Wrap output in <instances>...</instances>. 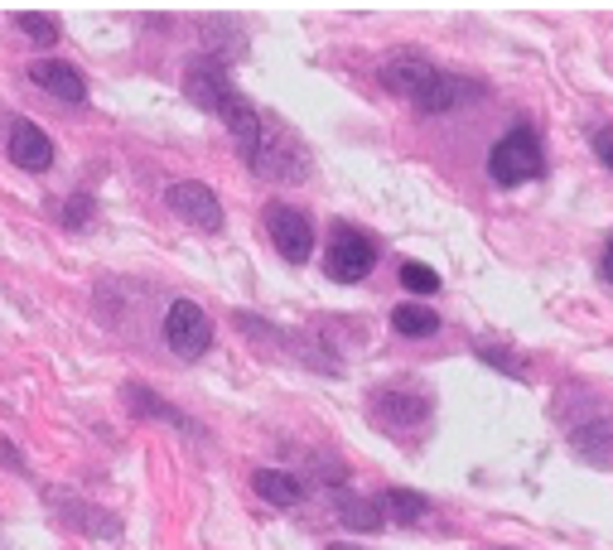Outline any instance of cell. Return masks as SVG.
I'll return each instance as SVG.
<instances>
[{
    "instance_id": "9c48e42d",
    "label": "cell",
    "mask_w": 613,
    "mask_h": 550,
    "mask_svg": "<svg viewBox=\"0 0 613 550\" xmlns=\"http://www.w3.org/2000/svg\"><path fill=\"white\" fill-rule=\"evenodd\" d=\"M435 77H439V69L425 59V53H396V59L382 63V87L396 92V97H406V102H420Z\"/></svg>"
},
{
    "instance_id": "30bf717a",
    "label": "cell",
    "mask_w": 613,
    "mask_h": 550,
    "mask_svg": "<svg viewBox=\"0 0 613 550\" xmlns=\"http://www.w3.org/2000/svg\"><path fill=\"white\" fill-rule=\"evenodd\" d=\"M6 155H10V165L44 174L53 165V141L44 136V126H34V121H15L6 136Z\"/></svg>"
},
{
    "instance_id": "277c9868",
    "label": "cell",
    "mask_w": 613,
    "mask_h": 550,
    "mask_svg": "<svg viewBox=\"0 0 613 550\" xmlns=\"http://www.w3.org/2000/svg\"><path fill=\"white\" fill-rule=\"evenodd\" d=\"M247 169H257L261 179H310V155H304V145L290 136L285 126H276L271 116H266V141H261V151L257 159H251Z\"/></svg>"
},
{
    "instance_id": "7c38bea8",
    "label": "cell",
    "mask_w": 613,
    "mask_h": 550,
    "mask_svg": "<svg viewBox=\"0 0 613 550\" xmlns=\"http://www.w3.org/2000/svg\"><path fill=\"white\" fill-rule=\"evenodd\" d=\"M30 83L34 87H44L49 97H59V102H87V83H83V73L73 69V63H63V59H44V63H30Z\"/></svg>"
},
{
    "instance_id": "2e32d148",
    "label": "cell",
    "mask_w": 613,
    "mask_h": 550,
    "mask_svg": "<svg viewBox=\"0 0 613 550\" xmlns=\"http://www.w3.org/2000/svg\"><path fill=\"white\" fill-rule=\"evenodd\" d=\"M392 329L402 333V339H435L439 314L430 310V304H420V300H406V304H396V310H392Z\"/></svg>"
},
{
    "instance_id": "6da1fadb",
    "label": "cell",
    "mask_w": 613,
    "mask_h": 550,
    "mask_svg": "<svg viewBox=\"0 0 613 550\" xmlns=\"http://www.w3.org/2000/svg\"><path fill=\"white\" fill-rule=\"evenodd\" d=\"M541 169H546V155H541V136L531 126H512L508 136L488 151V179L502 184V189L537 179Z\"/></svg>"
},
{
    "instance_id": "8fae6325",
    "label": "cell",
    "mask_w": 613,
    "mask_h": 550,
    "mask_svg": "<svg viewBox=\"0 0 613 550\" xmlns=\"http://www.w3.org/2000/svg\"><path fill=\"white\" fill-rule=\"evenodd\" d=\"M126 406L131 411H136L141 415V421H165V425H175V430H184V435H198V439H208V430H204V425H198L194 421V415H184V411H175V406H169V401L165 396H155V392H145V386L141 382H126Z\"/></svg>"
},
{
    "instance_id": "d6986e66",
    "label": "cell",
    "mask_w": 613,
    "mask_h": 550,
    "mask_svg": "<svg viewBox=\"0 0 613 550\" xmlns=\"http://www.w3.org/2000/svg\"><path fill=\"white\" fill-rule=\"evenodd\" d=\"M15 24H20V34H30L34 39V44L39 49H53V44H59V20H53V15H34V10H24V15H15Z\"/></svg>"
},
{
    "instance_id": "9a60e30c",
    "label": "cell",
    "mask_w": 613,
    "mask_h": 550,
    "mask_svg": "<svg viewBox=\"0 0 613 550\" xmlns=\"http://www.w3.org/2000/svg\"><path fill=\"white\" fill-rule=\"evenodd\" d=\"M469 92H484L478 83H469V77H455V73H439L435 83H430V92L416 102V112H425V116H439V112H449V106H459Z\"/></svg>"
},
{
    "instance_id": "ba28073f",
    "label": "cell",
    "mask_w": 613,
    "mask_h": 550,
    "mask_svg": "<svg viewBox=\"0 0 613 550\" xmlns=\"http://www.w3.org/2000/svg\"><path fill=\"white\" fill-rule=\"evenodd\" d=\"M44 502H49V512L59 517L63 527H77V531L97 536V541H106V536H122V527H116V517L106 512V507H92V502L73 498V492H63V488H44Z\"/></svg>"
},
{
    "instance_id": "603a6c76",
    "label": "cell",
    "mask_w": 613,
    "mask_h": 550,
    "mask_svg": "<svg viewBox=\"0 0 613 550\" xmlns=\"http://www.w3.org/2000/svg\"><path fill=\"white\" fill-rule=\"evenodd\" d=\"M594 155L613 169V131H599V136H594Z\"/></svg>"
},
{
    "instance_id": "ffe728a7",
    "label": "cell",
    "mask_w": 613,
    "mask_h": 550,
    "mask_svg": "<svg viewBox=\"0 0 613 550\" xmlns=\"http://www.w3.org/2000/svg\"><path fill=\"white\" fill-rule=\"evenodd\" d=\"M402 286L420 300V294H435V290H439V276L430 271V266H420V261H406V266H402Z\"/></svg>"
},
{
    "instance_id": "7402d4cb",
    "label": "cell",
    "mask_w": 613,
    "mask_h": 550,
    "mask_svg": "<svg viewBox=\"0 0 613 550\" xmlns=\"http://www.w3.org/2000/svg\"><path fill=\"white\" fill-rule=\"evenodd\" d=\"M87 218H92V198L83 194V198H69V208H63V222L69 227H87Z\"/></svg>"
},
{
    "instance_id": "44dd1931",
    "label": "cell",
    "mask_w": 613,
    "mask_h": 550,
    "mask_svg": "<svg viewBox=\"0 0 613 550\" xmlns=\"http://www.w3.org/2000/svg\"><path fill=\"white\" fill-rule=\"evenodd\" d=\"M474 353L488 362V367H498V372H508V377H522V362H517L508 347H498V343H488V339H478L474 343Z\"/></svg>"
},
{
    "instance_id": "5bb4252c",
    "label": "cell",
    "mask_w": 613,
    "mask_h": 550,
    "mask_svg": "<svg viewBox=\"0 0 613 550\" xmlns=\"http://www.w3.org/2000/svg\"><path fill=\"white\" fill-rule=\"evenodd\" d=\"M333 512H339L343 527H353V531H377L386 521L377 498H357L353 488H333Z\"/></svg>"
},
{
    "instance_id": "cb8c5ba5",
    "label": "cell",
    "mask_w": 613,
    "mask_h": 550,
    "mask_svg": "<svg viewBox=\"0 0 613 550\" xmlns=\"http://www.w3.org/2000/svg\"><path fill=\"white\" fill-rule=\"evenodd\" d=\"M0 459H6L10 468H15V474H24V459L15 454V445H10V439H0Z\"/></svg>"
},
{
    "instance_id": "3957f363",
    "label": "cell",
    "mask_w": 613,
    "mask_h": 550,
    "mask_svg": "<svg viewBox=\"0 0 613 550\" xmlns=\"http://www.w3.org/2000/svg\"><path fill=\"white\" fill-rule=\"evenodd\" d=\"M430 415V392L416 382H392L382 392H372V421L392 435H411Z\"/></svg>"
},
{
    "instance_id": "8992f818",
    "label": "cell",
    "mask_w": 613,
    "mask_h": 550,
    "mask_svg": "<svg viewBox=\"0 0 613 550\" xmlns=\"http://www.w3.org/2000/svg\"><path fill=\"white\" fill-rule=\"evenodd\" d=\"M165 204H169V212H179L189 227H198V232H222V204H218V194H212L208 184H198V179L169 184Z\"/></svg>"
},
{
    "instance_id": "d4e9b609",
    "label": "cell",
    "mask_w": 613,
    "mask_h": 550,
    "mask_svg": "<svg viewBox=\"0 0 613 550\" xmlns=\"http://www.w3.org/2000/svg\"><path fill=\"white\" fill-rule=\"evenodd\" d=\"M604 280H613V237H609V247H604Z\"/></svg>"
},
{
    "instance_id": "5b68a950",
    "label": "cell",
    "mask_w": 613,
    "mask_h": 550,
    "mask_svg": "<svg viewBox=\"0 0 613 550\" xmlns=\"http://www.w3.org/2000/svg\"><path fill=\"white\" fill-rule=\"evenodd\" d=\"M165 343L169 353L184 357V362H198L212 347V319L204 314V304L194 300H175L165 310Z\"/></svg>"
},
{
    "instance_id": "52a82bcc",
    "label": "cell",
    "mask_w": 613,
    "mask_h": 550,
    "mask_svg": "<svg viewBox=\"0 0 613 550\" xmlns=\"http://www.w3.org/2000/svg\"><path fill=\"white\" fill-rule=\"evenodd\" d=\"M266 232H271L276 251H281L285 261H310V251H314V227H310V218H304L300 208L271 204V208H266Z\"/></svg>"
},
{
    "instance_id": "484cf974",
    "label": "cell",
    "mask_w": 613,
    "mask_h": 550,
    "mask_svg": "<svg viewBox=\"0 0 613 550\" xmlns=\"http://www.w3.org/2000/svg\"><path fill=\"white\" fill-rule=\"evenodd\" d=\"M329 550H363V546H329Z\"/></svg>"
},
{
    "instance_id": "7a4b0ae2",
    "label": "cell",
    "mask_w": 613,
    "mask_h": 550,
    "mask_svg": "<svg viewBox=\"0 0 613 550\" xmlns=\"http://www.w3.org/2000/svg\"><path fill=\"white\" fill-rule=\"evenodd\" d=\"M377 241H372L363 227L353 222H339L329 232V251H324V271L329 280H339V286H357V280L372 276V266H377Z\"/></svg>"
},
{
    "instance_id": "ac0fdd59",
    "label": "cell",
    "mask_w": 613,
    "mask_h": 550,
    "mask_svg": "<svg viewBox=\"0 0 613 550\" xmlns=\"http://www.w3.org/2000/svg\"><path fill=\"white\" fill-rule=\"evenodd\" d=\"M377 507H382L386 521H420L430 512V498H425V492H411V488H386V492H377Z\"/></svg>"
},
{
    "instance_id": "4fadbf2b",
    "label": "cell",
    "mask_w": 613,
    "mask_h": 550,
    "mask_svg": "<svg viewBox=\"0 0 613 550\" xmlns=\"http://www.w3.org/2000/svg\"><path fill=\"white\" fill-rule=\"evenodd\" d=\"M251 488H257L271 507H300L304 502V482L295 474H285V468H257V474H251Z\"/></svg>"
},
{
    "instance_id": "e0dca14e",
    "label": "cell",
    "mask_w": 613,
    "mask_h": 550,
    "mask_svg": "<svg viewBox=\"0 0 613 550\" xmlns=\"http://www.w3.org/2000/svg\"><path fill=\"white\" fill-rule=\"evenodd\" d=\"M570 445H575L580 459H590V464H599V468H609V464H613V425H609V421L584 425V430L570 435Z\"/></svg>"
}]
</instances>
